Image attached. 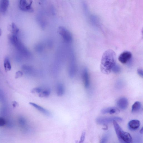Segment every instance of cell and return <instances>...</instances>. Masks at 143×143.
Segmentation results:
<instances>
[{"mask_svg":"<svg viewBox=\"0 0 143 143\" xmlns=\"http://www.w3.org/2000/svg\"><path fill=\"white\" fill-rule=\"evenodd\" d=\"M116 55L113 50L109 49L103 54L100 65L101 72L105 74H109L112 69L116 64Z\"/></svg>","mask_w":143,"mask_h":143,"instance_id":"cell-1","label":"cell"},{"mask_svg":"<svg viewBox=\"0 0 143 143\" xmlns=\"http://www.w3.org/2000/svg\"><path fill=\"white\" fill-rule=\"evenodd\" d=\"M113 123L115 132L121 143H133L132 137L129 133L123 131L117 121H114Z\"/></svg>","mask_w":143,"mask_h":143,"instance_id":"cell-2","label":"cell"},{"mask_svg":"<svg viewBox=\"0 0 143 143\" xmlns=\"http://www.w3.org/2000/svg\"><path fill=\"white\" fill-rule=\"evenodd\" d=\"M8 39L10 43L15 46L19 52L26 56L30 55V52L22 44L16 35L13 34H9Z\"/></svg>","mask_w":143,"mask_h":143,"instance_id":"cell-3","label":"cell"},{"mask_svg":"<svg viewBox=\"0 0 143 143\" xmlns=\"http://www.w3.org/2000/svg\"><path fill=\"white\" fill-rule=\"evenodd\" d=\"M58 32L65 41L70 43L72 40V35L70 32L63 26H60L58 28Z\"/></svg>","mask_w":143,"mask_h":143,"instance_id":"cell-4","label":"cell"},{"mask_svg":"<svg viewBox=\"0 0 143 143\" xmlns=\"http://www.w3.org/2000/svg\"><path fill=\"white\" fill-rule=\"evenodd\" d=\"M114 121H121L122 119L121 117H101L96 119V122L100 125H105L113 122Z\"/></svg>","mask_w":143,"mask_h":143,"instance_id":"cell-5","label":"cell"},{"mask_svg":"<svg viewBox=\"0 0 143 143\" xmlns=\"http://www.w3.org/2000/svg\"><path fill=\"white\" fill-rule=\"evenodd\" d=\"M32 1L21 0L19 3V8L22 11L26 12H32L33 11L32 6Z\"/></svg>","mask_w":143,"mask_h":143,"instance_id":"cell-6","label":"cell"},{"mask_svg":"<svg viewBox=\"0 0 143 143\" xmlns=\"http://www.w3.org/2000/svg\"><path fill=\"white\" fill-rule=\"evenodd\" d=\"M132 57V53L128 51H125L119 56L118 60L122 64H126L130 60Z\"/></svg>","mask_w":143,"mask_h":143,"instance_id":"cell-7","label":"cell"},{"mask_svg":"<svg viewBox=\"0 0 143 143\" xmlns=\"http://www.w3.org/2000/svg\"><path fill=\"white\" fill-rule=\"evenodd\" d=\"M77 67L76 63L74 59L70 61L69 66L68 72L69 76L71 78L74 77L76 74Z\"/></svg>","mask_w":143,"mask_h":143,"instance_id":"cell-8","label":"cell"},{"mask_svg":"<svg viewBox=\"0 0 143 143\" xmlns=\"http://www.w3.org/2000/svg\"><path fill=\"white\" fill-rule=\"evenodd\" d=\"M82 77L84 87L86 88H88L90 85V80L88 71L86 68H85L83 70Z\"/></svg>","mask_w":143,"mask_h":143,"instance_id":"cell-9","label":"cell"},{"mask_svg":"<svg viewBox=\"0 0 143 143\" xmlns=\"http://www.w3.org/2000/svg\"><path fill=\"white\" fill-rule=\"evenodd\" d=\"M128 101L127 99L123 97L119 99L117 102V105L120 109L124 110L126 109L128 105Z\"/></svg>","mask_w":143,"mask_h":143,"instance_id":"cell-10","label":"cell"},{"mask_svg":"<svg viewBox=\"0 0 143 143\" xmlns=\"http://www.w3.org/2000/svg\"><path fill=\"white\" fill-rule=\"evenodd\" d=\"M29 104L30 105L35 108L36 109L41 112L42 113L48 116H49L51 115V114L50 112L43 107L38 105L37 104L33 102H30Z\"/></svg>","mask_w":143,"mask_h":143,"instance_id":"cell-11","label":"cell"},{"mask_svg":"<svg viewBox=\"0 0 143 143\" xmlns=\"http://www.w3.org/2000/svg\"><path fill=\"white\" fill-rule=\"evenodd\" d=\"M119 112V110L117 108L115 107H110L104 108L101 110V113L103 114H118Z\"/></svg>","mask_w":143,"mask_h":143,"instance_id":"cell-12","label":"cell"},{"mask_svg":"<svg viewBox=\"0 0 143 143\" xmlns=\"http://www.w3.org/2000/svg\"><path fill=\"white\" fill-rule=\"evenodd\" d=\"M140 124V122L139 120H133L129 122L128 126L129 129L132 130H135L139 128Z\"/></svg>","mask_w":143,"mask_h":143,"instance_id":"cell-13","label":"cell"},{"mask_svg":"<svg viewBox=\"0 0 143 143\" xmlns=\"http://www.w3.org/2000/svg\"><path fill=\"white\" fill-rule=\"evenodd\" d=\"M9 5V2L7 0H2L0 1V11L3 14L6 12Z\"/></svg>","mask_w":143,"mask_h":143,"instance_id":"cell-14","label":"cell"},{"mask_svg":"<svg viewBox=\"0 0 143 143\" xmlns=\"http://www.w3.org/2000/svg\"><path fill=\"white\" fill-rule=\"evenodd\" d=\"M56 91L58 96H61L63 95L65 92V89L63 84L59 83L57 84Z\"/></svg>","mask_w":143,"mask_h":143,"instance_id":"cell-15","label":"cell"},{"mask_svg":"<svg viewBox=\"0 0 143 143\" xmlns=\"http://www.w3.org/2000/svg\"><path fill=\"white\" fill-rule=\"evenodd\" d=\"M9 29L11 34L15 35L18 34L19 30L18 27L14 22L11 23L9 26Z\"/></svg>","mask_w":143,"mask_h":143,"instance_id":"cell-16","label":"cell"},{"mask_svg":"<svg viewBox=\"0 0 143 143\" xmlns=\"http://www.w3.org/2000/svg\"><path fill=\"white\" fill-rule=\"evenodd\" d=\"M4 66L6 72L9 71L11 69V66L9 58L7 57L5 58L4 62Z\"/></svg>","mask_w":143,"mask_h":143,"instance_id":"cell-17","label":"cell"},{"mask_svg":"<svg viewBox=\"0 0 143 143\" xmlns=\"http://www.w3.org/2000/svg\"><path fill=\"white\" fill-rule=\"evenodd\" d=\"M141 104L140 102H136L132 106V113H136L138 111L141 109Z\"/></svg>","mask_w":143,"mask_h":143,"instance_id":"cell-18","label":"cell"},{"mask_svg":"<svg viewBox=\"0 0 143 143\" xmlns=\"http://www.w3.org/2000/svg\"><path fill=\"white\" fill-rule=\"evenodd\" d=\"M19 123L23 129L27 131L28 129V126L26 120L23 118H21L19 120Z\"/></svg>","mask_w":143,"mask_h":143,"instance_id":"cell-19","label":"cell"},{"mask_svg":"<svg viewBox=\"0 0 143 143\" xmlns=\"http://www.w3.org/2000/svg\"><path fill=\"white\" fill-rule=\"evenodd\" d=\"M51 91L49 89H44L40 94H39V97L41 98L46 97H48L50 94Z\"/></svg>","mask_w":143,"mask_h":143,"instance_id":"cell-20","label":"cell"},{"mask_svg":"<svg viewBox=\"0 0 143 143\" xmlns=\"http://www.w3.org/2000/svg\"><path fill=\"white\" fill-rule=\"evenodd\" d=\"M44 89L41 87H36L33 89L31 91V92L33 94H39L44 90Z\"/></svg>","mask_w":143,"mask_h":143,"instance_id":"cell-21","label":"cell"},{"mask_svg":"<svg viewBox=\"0 0 143 143\" xmlns=\"http://www.w3.org/2000/svg\"><path fill=\"white\" fill-rule=\"evenodd\" d=\"M121 71V69L120 67L116 64L112 69L111 71L115 73H118L120 72Z\"/></svg>","mask_w":143,"mask_h":143,"instance_id":"cell-22","label":"cell"},{"mask_svg":"<svg viewBox=\"0 0 143 143\" xmlns=\"http://www.w3.org/2000/svg\"><path fill=\"white\" fill-rule=\"evenodd\" d=\"M85 133L83 132L81 135L79 141L78 142H76V143H83L85 140Z\"/></svg>","mask_w":143,"mask_h":143,"instance_id":"cell-23","label":"cell"},{"mask_svg":"<svg viewBox=\"0 0 143 143\" xmlns=\"http://www.w3.org/2000/svg\"><path fill=\"white\" fill-rule=\"evenodd\" d=\"M23 72L21 71H17L15 74V78L16 79H17L20 78L23 75Z\"/></svg>","mask_w":143,"mask_h":143,"instance_id":"cell-24","label":"cell"},{"mask_svg":"<svg viewBox=\"0 0 143 143\" xmlns=\"http://www.w3.org/2000/svg\"><path fill=\"white\" fill-rule=\"evenodd\" d=\"M6 123V121L4 118L0 117V126L5 125Z\"/></svg>","mask_w":143,"mask_h":143,"instance_id":"cell-25","label":"cell"},{"mask_svg":"<svg viewBox=\"0 0 143 143\" xmlns=\"http://www.w3.org/2000/svg\"><path fill=\"white\" fill-rule=\"evenodd\" d=\"M108 140V138L107 136H104L100 140V143H106Z\"/></svg>","mask_w":143,"mask_h":143,"instance_id":"cell-26","label":"cell"},{"mask_svg":"<svg viewBox=\"0 0 143 143\" xmlns=\"http://www.w3.org/2000/svg\"><path fill=\"white\" fill-rule=\"evenodd\" d=\"M137 72L138 74L142 78H143V72L142 69H138L137 70Z\"/></svg>","mask_w":143,"mask_h":143,"instance_id":"cell-27","label":"cell"},{"mask_svg":"<svg viewBox=\"0 0 143 143\" xmlns=\"http://www.w3.org/2000/svg\"><path fill=\"white\" fill-rule=\"evenodd\" d=\"M13 105L14 107H16L18 106V103L16 101H14L13 102Z\"/></svg>","mask_w":143,"mask_h":143,"instance_id":"cell-28","label":"cell"},{"mask_svg":"<svg viewBox=\"0 0 143 143\" xmlns=\"http://www.w3.org/2000/svg\"><path fill=\"white\" fill-rule=\"evenodd\" d=\"M143 128L142 127V128L141 129L140 131V133L141 134H143Z\"/></svg>","mask_w":143,"mask_h":143,"instance_id":"cell-29","label":"cell"},{"mask_svg":"<svg viewBox=\"0 0 143 143\" xmlns=\"http://www.w3.org/2000/svg\"><path fill=\"white\" fill-rule=\"evenodd\" d=\"M2 34V31L1 29H0V36H1Z\"/></svg>","mask_w":143,"mask_h":143,"instance_id":"cell-30","label":"cell"}]
</instances>
